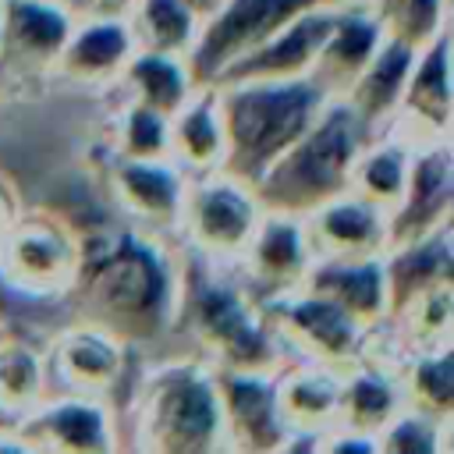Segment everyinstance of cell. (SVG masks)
<instances>
[{
  "mask_svg": "<svg viewBox=\"0 0 454 454\" xmlns=\"http://www.w3.org/2000/svg\"><path fill=\"white\" fill-rule=\"evenodd\" d=\"M319 89L298 82H245V89L227 96L223 131H227V170L241 184H255L270 163L291 149L319 110Z\"/></svg>",
  "mask_w": 454,
  "mask_h": 454,
  "instance_id": "1",
  "label": "cell"
},
{
  "mask_svg": "<svg viewBox=\"0 0 454 454\" xmlns=\"http://www.w3.org/2000/svg\"><path fill=\"white\" fill-rule=\"evenodd\" d=\"M355 156V114L330 110L326 121L309 128L291 149H284L270 170L255 181L259 199L270 209L298 213L326 206L348 177V163Z\"/></svg>",
  "mask_w": 454,
  "mask_h": 454,
  "instance_id": "2",
  "label": "cell"
},
{
  "mask_svg": "<svg viewBox=\"0 0 454 454\" xmlns=\"http://www.w3.org/2000/svg\"><path fill=\"white\" fill-rule=\"evenodd\" d=\"M89 270L85 305L99 323L128 337L160 326L167 305V277L145 248L121 238L99 259H92Z\"/></svg>",
  "mask_w": 454,
  "mask_h": 454,
  "instance_id": "3",
  "label": "cell"
},
{
  "mask_svg": "<svg viewBox=\"0 0 454 454\" xmlns=\"http://www.w3.org/2000/svg\"><path fill=\"white\" fill-rule=\"evenodd\" d=\"M312 4H330V0H231L227 7L216 11V21L202 35L192 57V74L199 82H213L220 67L262 46L270 35H277Z\"/></svg>",
  "mask_w": 454,
  "mask_h": 454,
  "instance_id": "4",
  "label": "cell"
},
{
  "mask_svg": "<svg viewBox=\"0 0 454 454\" xmlns=\"http://www.w3.org/2000/svg\"><path fill=\"white\" fill-rule=\"evenodd\" d=\"M333 18L326 14H298L294 21H287L277 35H270L262 46L248 50L245 57L231 60L227 67L216 71L220 82H280L298 74L301 67H309L319 53V46L326 43V35L333 32Z\"/></svg>",
  "mask_w": 454,
  "mask_h": 454,
  "instance_id": "5",
  "label": "cell"
},
{
  "mask_svg": "<svg viewBox=\"0 0 454 454\" xmlns=\"http://www.w3.org/2000/svg\"><path fill=\"white\" fill-rule=\"evenodd\" d=\"M153 433L160 436V447L174 450H199L216 433V404L206 383L192 376L170 380L153 411Z\"/></svg>",
  "mask_w": 454,
  "mask_h": 454,
  "instance_id": "6",
  "label": "cell"
},
{
  "mask_svg": "<svg viewBox=\"0 0 454 454\" xmlns=\"http://www.w3.org/2000/svg\"><path fill=\"white\" fill-rule=\"evenodd\" d=\"M67 39V14L35 0H4L0 18V60L14 67H39L60 53Z\"/></svg>",
  "mask_w": 454,
  "mask_h": 454,
  "instance_id": "7",
  "label": "cell"
},
{
  "mask_svg": "<svg viewBox=\"0 0 454 454\" xmlns=\"http://www.w3.org/2000/svg\"><path fill=\"white\" fill-rule=\"evenodd\" d=\"M376 35H380V28L369 25V21H337L333 32L326 35V43L316 53L312 85L319 92L348 89L365 71V64L372 60Z\"/></svg>",
  "mask_w": 454,
  "mask_h": 454,
  "instance_id": "8",
  "label": "cell"
},
{
  "mask_svg": "<svg viewBox=\"0 0 454 454\" xmlns=\"http://www.w3.org/2000/svg\"><path fill=\"white\" fill-rule=\"evenodd\" d=\"M195 319H199V330L216 348H223L234 362H241V365L262 362V355H266L262 333L252 330V323L245 319V312L238 309V301L231 294L213 291V287H202L195 294Z\"/></svg>",
  "mask_w": 454,
  "mask_h": 454,
  "instance_id": "9",
  "label": "cell"
},
{
  "mask_svg": "<svg viewBox=\"0 0 454 454\" xmlns=\"http://www.w3.org/2000/svg\"><path fill=\"white\" fill-rule=\"evenodd\" d=\"M312 287H316V294L323 301L337 305L348 319L372 316L380 309V294H383V284H380L376 266H351L344 259L323 266L312 277Z\"/></svg>",
  "mask_w": 454,
  "mask_h": 454,
  "instance_id": "10",
  "label": "cell"
},
{
  "mask_svg": "<svg viewBox=\"0 0 454 454\" xmlns=\"http://www.w3.org/2000/svg\"><path fill=\"white\" fill-rule=\"evenodd\" d=\"M447 209V156L436 153L422 160L411 181V202L394 220V241H415L433 227V220Z\"/></svg>",
  "mask_w": 454,
  "mask_h": 454,
  "instance_id": "11",
  "label": "cell"
},
{
  "mask_svg": "<svg viewBox=\"0 0 454 454\" xmlns=\"http://www.w3.org/2000/svg\"><path fill=\"white\" fill-rule=\"evenodd\" d=\"M408 67H411V46L394 39V43L372 60V67H365V71L358 74L355 114H358L362 121H372V117H380L387 106H394L397 96H401V85H404Z\"/></svg>",
  "mask_w": 454,
  "mask_h": 454,
  "instance_id": "12",
  "label": "cell"
},
{
  "mask_svg": "<svg viewBox=\"0 0 454 454\" xmlns=\"http://www.w3.org/2000/svg\"><path fill=\"white\" fill-rule=\"evenodd\" d=\"M227 411H231V426L234 433L248 443V447H273L277 443V419H273V401L270 394L241 376L227 380Z\"/></svg>",
  "mask_w": 454,
  "mask_h": 454,
  "instance_id": "13",
  "label": "cell"
},
{
  "mask_svg": "<svg viewBox=\"0 0 454 454\" xmlns=\"http://www.w3.org/2000/svg\"><path fill=\"white\" fill-rule=\"evenodd\" d=\"M248 223L252 209L234 188H209L195 199V231L213 245H238Z\"/></svg>",
  "mask_w": 454,
  "mask_h": 454,
  "instance_id": "14",
  "label": "cell"
},
{
  "mask_svg": "<svg viewBox=\"0 0 454 454\" xmlns=\"http://www.w3.org/2000/svg\"><path fill=\"white\" fill-rule=\"evenodd\" d=\"M138 32L153 53L181 50L192 35V11L181 0H145L138 7Z\"/></svg>",
  "mask_w": 454,
  "mask_h": 454,
  "instance_id": "15",
  "label": "cell"
},
{
  "mask_svg": "<svg viewBox=\"0 0 454 454\" xmlns=\"http://www.w3.org/2000/svg\"><path fill=\"white\" fill-rule=\"evenodd\" d=\"M291 323L298 326L301 337L312 340V348H319L323 355H340L351 340V319L330 305V301H305V305H294L291 312Z\"/></svg>",
  "mask_w": 454,
  "mask_h": 454,
  "instance_id": "16",
  "label": "cell"
},
{
  "mask_svg": "<svg viewBox=\"0 0 454 454\" xmlns=\"http://www.w3.org/2000/svg\"><path fill=\"white\" fill-rule=\"evenodd\" d=\"M447 234H440L436 241L408 252V255H397L394 262V298L397 301H408L411 294L426 291L436 277L447 280ZM433 291V287H429Z\"/></svg>",
  "mask_w": 454,
  "mask_h": 454,
  "instance_id": "17",
  "label": "cell"
},
{
  "mask_svg": "<svg viewBox=\"0 0 454 454\" xmlns=\"http://www.w3.org/2000/svg\"><path fill=\"white\" fill-rule=\"evenodd\" d=\"M408 106L419 110L426 121L433 124H447V106H450V92H447V39H440L433 46V53L426 57L411 92H408Z\"/></svg>",
  "mask_w": 454,
  "mask_h": 454,
  "instance_id": "18",
  "label": "cell"
},
{
  "mask_svg": "<svg viewBox=\"0 0 454 454\" xmlns=\"http://www.w3.org/2000/svg\"><path fill=\"white\" fill-rule=\"evenodd\" d=\"M319 234L344 255L355 248H369L376 241V213L362 202H340L323 213Z\"/></svg>",
  "mask_w": 454,
  "mask_h": 454,
  "instance_id": "19",
  "label": "cell"
},
{
  "mask_svg": "<svg viewBox=\"0 0 454 454\" xmlns=\"http://www.w3.org/2000/svg\"><path fill=\"white\" fill-rule=\"evenodd\" d=\"M124 50H128V35L121 25H92L71 46L67 67L78 74H99V71L114 67V60H121Z\"/></svg>",
  "mask_w": 454,
  "mask_h": 454,
  "instance_id": "20",
  "label": "cell"
},
{
  "mask_svg": "<svg viewBox=\"0 0 454 454\" xmlns=\"http://www.w3.org/2000/svg\"><path fill=\"white\" fill-rule=\"evenodd\" d=\"M131 78L142 85V96H145L149 110L167 114V110H174V106L181 103V89H184L181 71H177L163 53H145V57H138L135 67H131Z\"/></svg>",
  "mask_w": 454,
  "mask_h": 454,
  "instance_id": "21",
  "label": "cell"
},
{
  "mask_svg": "<svg viewBox=\"0 0 454 454\" xmlns=\"http://www.w3.org/2000/svg\"><path fill=\"white\" fill-rule=\"evenodd\" d=\"M121 188L124 195L142 209V213H170L177 184L167 170H153V167H128L121 170Z\"/></svg>",
  "mask_w": 454,
  "mask_h": 454,
  "instance_id": "22",
  "label": "cell"
},
{
  "mask_svg": "<svg viewBox=\"0 0 454 454\" xmlns=\"http://www.w3.org/2000/svg\"><path fill=\"white\" fill-rule=\"evenodd\" d=\"M436 11H440V0H383V18L394 39L408 46L429 39L436 25Z\"/></svg>",
  "mask_w": 454,
  "mask_h": 454,
  "instance_id": "23",
  "label": "cell"
},
{
  "mask_svg": "<svg viewBox=\"0 0 454 454\" xmlns=\"http://www.w3.org/2000/svg\"><path fill=\"white\" fill-rule=\"evenodd\" d=\"M255 262H259V270L270 273V277H287V273H294L298 262H301V248H298L294 231L284 227V223L266 227V234H262V241H259V248H255Z\"/></svg>",
  "mask_w": 454,
  "mask_h": 454,
  "instance_id": "24",
  "label": "cell"
},
{
  "mask_svg": "<svg viewBox=\"0 0 454 454\" xmlns=\"http://www.w3.org/2000/svg\"><path fill=\"white\" fill-rule=\"evenodd\" d=\"M46 429L57 436L60 447H103V440H99V433H103L99 429V415L89 411V408H78V404L60 408L57 415H50Z\"/></svg>",
  "mask_w": 454,
  "mask_h": 454,
  "instance_id": "25",
  "label": "cell"
},
{
  "mask_svg": "<svg viewBox=\"0 0 454 454\" xmlns=\"http://www.w3.org/2000/svg\"><path fill=\"white\" fill-rule=\"evenodd\" d=\"M344 408H348V419L355 426H376L390 408V394H387V387L380 380H358L348 390Z\"/></svg>",
  "mask_w": 454,
  "mask_h": 454,
  "instance_id": "26",
  "label": "cell"
},
{
  "mask_svg": "<svg viewBox=\"0 0 454 454\" xmlns=\"http://www.w3.org/2000/svg\"><path fill=\"white\" fill-rule=\"evenodd\" d=\"M177 135H181V145H184V153L192 160H209L216 153V145H220V131H216V124H213V117L206 110H192L181 121Z\"/></svg>",
  "mask_w": 454,
  "mask_h": 454,
  "instance_id": "27",
  "label": "cell"
},
{
  "mask_svg": "<svg viewBox=\"0 0 454 454\" xmlns=\"http://www.w3.org/2000/svg\"><path fill=\"white\" fill-rule=\"evenodd\" d=\"M67 365L78 372V376H89V380H106L110 369H114V351L99 340H78L71 351H67Z\"/></svg>",
  "mask_w": 454,
  "mask_h": 454,
  "instance_id": "28",
  "label": "cell"
},
{
  "mask_svg": "<svg viewBox=\"0 0 454 454\" xmlns=\"http://www.w3.org/2000/svg\"><path fill=\"white\" fill-rule=\"evenodd\" d=\"M333 404V390L323 380H298L287 390V411L291 415H323Z\"/></svg>",
  "mask_w": 454,
  "mask_h": 454,
  "instance_id": "29",
  "label": "cell"
},
{
  "mask_svg": "<svg viewBox=\"0 0 454 454\" xmlns=\"http://www.w3.org/2000/svg\"><path fill=\"white\" fill-rule=\"evenodd\" d=\"M160 145H163V128L156 110H135L128 121V149L138 156H153L160 153Z\"/></svg>",
  "mask_w": 454,
  "mask_h": 454,
  "instance_id": "30",
  "label": "cell"
},
{
  "mask_svg": "<svg viewBox=\"0 0 454 454\" xmlns=\"http://www.w3.org/2000/svg\"><path fill=\"white\" fill-rule=\"evenodd\" d=\"M401 156L397 153H383L365 167V188L376 199H394L401 192Z\"/></svg>",
  "mask_w": 454,
  "mask_h": 454,
  "instance_id": "31",
  "label": "cell"
},
{
  "mask_svg": "<svg viewBox=\"0 0 454 454\" xmlns=\"http://www.w3.org/2000/svg\"><path fill=\"white\" fill-rule=\"evenodd\" d=\"M18 259H21V266L32 270V277H50L60 270V245L50 238H28L18 248Z\"/></svg>",
  "mask_w": 454,
  "mask_h": 454,
  "instance_id": "32",
  "label": "cell"
},
{
  "mask_svg": "<svg viewBox=\"0 0 454 454\" xmlns=\"http://www.w3.org/2000/svg\"><path fill=\"white\" fill-rule=\"evenodd\" d=\"M419 390L422 397H429L440 411H447L450 404V362L440 358V362H429L419 369Z\"/></svg>",
  "mask_w": 454,
  "mask_h": 454,
  "instance_id": "33",
  "label": "cell"
},
{
  "mask_svg": "<svg viewBox=\"0 0 454 454\" xmlns=\"http://www.w3.org/2000/svg\"><path fill=\"white\" fill-rule=\"evenodd\" d=\"M64 4V11L67 14H78V18H114V14H121L131 0H60Z\"/></svg>",
  "mask_w": 454,
  "mask_h": 454,
  "instance_id": "34",
  "label": "cell"
},
{
  "mask_svg": "<svg viewBox=\"0 0 454 454\" xmlns=\"http://www.w3.org/2000/svg\"><path fill=\"white\" fill-rule=\"evenodd\" d=\"M0 380H4V387H11V394H25L35 380V365L25 355H14L7 365H0Z\"/></svg>",
  "mask_w": 454,
  "mask_h": 454,
  "instance_id": "35",
  "label": "cell"
},
{
  "mask_svg": "<svg viewBox=\"0 0 454 454\" xmlns=\"http://www.w3.org/2000/svg\"><path fill=\"white\" fill-rule=\"evenodd\" d=\"M415 429H419V426H397L390 447H394V450H429V447H433V436H419V440H415Z\"/></svg>",
  "mask_w": 454,
  "mask_h": 454,
  "instance_id": "36",
  "label": "cell"
},
{
  "mask_svg": "<svg viewBox=\"0 0 454 454\" xmlns=\"http://www.w3.org/2000/svg\"><path fill=\"white\" fill-rule=\"evenodd\" d=\"M192 14H216L223 7V0H181Z\"/></svg>",
  "mask_w": 454,
  "mask_h": 454,
  "instance_id": "37",
  "label": "cell"
}]
</instances>
